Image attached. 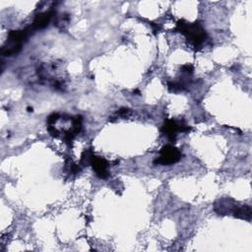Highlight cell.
<instances>
[{
  "label": "cell",
  "mask_w": 252,
  "mask_h": 252,
  "mask_svg": "<svg viewBox=\"0 0 252 252\" xmlns=\"http://www.w3.org/2000/svg\"><path fill=\"white\" fill-rule=\"evenodd\" d=\"M52 14L53 13L51 11H48V12L40 13L39 15H37L31 27V29H42V28L46 27L52 18Z\"/></svg>",
  "instance_id": "5"
},
{
  "label": "cell",
  "mask_w": 252,
  "mask_h": 252,
  "mask_svg": "<svg viewBox=\"0 0 252 252\" xmlns=\"http://www.w3.org/2000/svg\"><path fill=\"white\" fill-rule=\"evenodd\" d=\"M159 157L154 161L156 164H171L178 161L181 158V153L172 146H164L160 152Z\"/></svg>",
  "instance_id": "2"
},
{
  "label": "cell",
  "mask_w": 252,
  "mask_h": 252,
  "mask_svg": "<svg viewBox=\"0 0 252 252\" xmlns=\"http://www.w3.org/2000/svg\"><path fill=\"white\" fill-rule=\"evenodd\" d=\"M89 164L93 165L94 170L95 171L96 175L99 178H106L108 176V172L106 170L107 168V162L104 158L96 157L94 155H91L90 157V160H89Z\"/></svg>",
  "instance_id": "3"
},
{
  "label": "cell",
  "mask_w": 252,
  "mask_h": 252,
  "mask_svg": "<svg viewBox=\"0 0 252 252\" xmlns=\"http://www.w3.org/2000/svg\"><path fill=\"white\" fill-rule=\"evenodd\" d=\"M176 30L179 31L181 33H183L195 47L200 46L204 42L207 36L204 29L198 23L189 24L184 22L183 20H180L177 23Z\"/></svg>",
  "instance_id": "1"
},
{
  "label": "cell",
  "mask_w": 252,
  "mask_h": 252,
  "mask_svg": "<svg viewBox=\"0 0 252 252\" xmlns=\"http://www.w3.org/2000/svg\"><path fill=\"white\" fill-rule=\"evenodd\" d=\"M185 130H190L189 127L186 126H182L177 124L175 121L173 120H167L166 123L162 126L161 131L170 139V140H174L176 133L178 131H185Z\"/></svg>",
  "instance_id": "4"
}]
</instances>
